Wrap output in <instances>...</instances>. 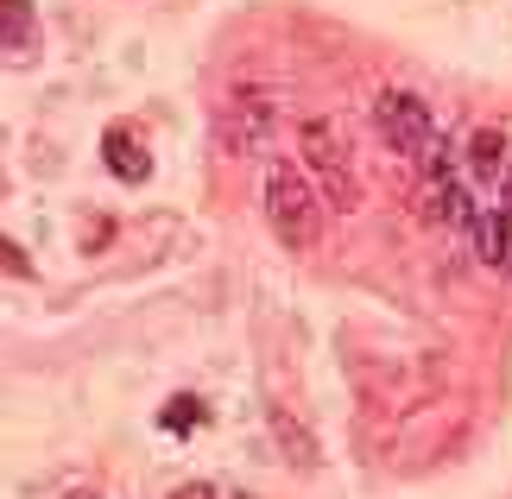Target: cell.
Here are the masks:
<instances>
[{
  "mask_svg": "<svg viewBox=\"0 0 512 499\" xmlns=\"http://www.w3.org/2000/svg\"><path fill=\"white\" fill-rule=\"evenodd\" d=\"M64 499H102V493H89V487H76V493H64Z\"/></svg>",
  "mask_w": 512,
  "mask_h": 499,
  "instance_id": "11",
  "label": "cell"
},
{
  "mask_svg": "<svg viewBox=\"0 0 512 499\" xmlns=\"http://www.w3.org/2000/svg\"><path fill=\"white\" fill-rule=\"evenodd\" d=\"M500 152H506V133L500 127H481L475 139H468V165H475L481 177H500V184H506V158Z\"/></svg>",
  "mask_w": 512,
  "mask_h": 499,
  "instance_id": "6",
  "label": "cell"
},
{
  "mask_svg": "<svg viewBox=\"0 0 512 499\" xmlns=\"http://www.w3.org/2000/svg\"><path fill=\"white\" fill-rule=\"evenodd\" d=\"M32 32H38L32 0H0V51H26Z\"/></svg>",
  "mask_w": 512,
  "mask_h": 499,
  "instance_id": "5",
  "label": "cell"
},
{
  "mask_svg": "<svg viewBox=\"0 0 512 499\" xmlns=\"http://www.w3.org/2000/svg\"><path fill=\"white\" fill-rule=\"evenodd\" d=\"M266 222L285 247H310L317 241V184L291 165L266 171Z\"/></svg>",
  "mask_w": 512,
  "mask_h": 499,
  "instance_id": "1",
  "label": "cell"
},
{
  "mask_svg": "<svg viewBox=\"0 0 512 499\" xmlns=\"http://www.w3.org/2000/svg\"><path fill=\"white\" fill-rule=\"evenodd\" d=\"M171 499H215V487H209V481H184V487H177Z\"/></svg>",
  "mask_w": 512,
  "mask_h": 499,
  "instance_id": "10",
  "label": "cell"
},
{
  "mask_svg": "<svg viewBox=\"0 0 512 499\" xmlns=\"http://www.w3.org/2000/svg\"><path fill=\"white\" fill-rule=\"evenodd\" d=\"M272 430H279L285 436V449H291V462H310V443H304V436H298V424H291V411H272Z\"/></svg>",
  "mask_w": 512,
  "mask_h": 499,
  "instance_id": "8",
  "label": "cell"
},
{
  "mask_svg": "<svg viewBox=\"0 0 512 499\" xmlns=\"http://www.w3.org/2000/svg\"><path fill=\"white\" fill-rule=\"evenodd\" d=\"M203 424H209V405L196 392H177L171 405L159 411V430H171V436H190V430H203Z\"/></svg>",
  "mask_w": 512,
  "mask_h": 499,
  "instance_id": "7",
  "label": "cell"
},
{
  "mask_svg": "<svg viewBox=\"0 0 512 499\" xmlns=\"http://www.w3.org/2000/svg\"><path fill=\"white\" fill-rule=\"evenodd\" d=\"M373 121H380L386 146L405 152L411 165H418V158L430 152V139H437V127H430V108L418 102V95H405V89H386L380 102H373Z\"/></svg>",
  "mask_w": 512,
  "mask_h": 499,
  "instance_id": "2",
  "label": "cell"
},
{
  "mask_svg": "<svg viewBox=\"0 0 512 499\" xmlns=\"http://www.w3.org/2000/svg\"><path fill=\"white\" fill-rule=\"evenodd\" d=\"M0 272H13V278H32V259L19 253V247L7 241V234H0Z\"/></svg>",
  "mask_w": 512,
  "mask_h": 499,
  "instance_id": "9",
  "label": "cell"
},
{
  "mask_svg": "<svg viewBox=\"0 0 512 499\" xmlns=\"http://www.w3.org/2000/svg\"><path fill=\"white\" fill-rule=\"evenodd\" d=\"M102 158H108V171L121 177V184H146V177H152V152H146V139L133 133L127 121H114L102 133Z\"/></svg>",
  "mask_w": 512,
  "mask_h": 499,
  "instance_id": "4",
  "label": "cell"
},
{
  "mask_svg": "<svg viewBox=\"0 0 512 499\" xmlns=\"http://www.w3.org/2000/svg\"><path fill=\"white\" fill-rule=\"evenodd\" d=\"M304 158H310V177L323 184V196L336 209H354V171H348V146H342V133L329 127V121H304Z\"/></svg>",
  "mask_w": 512,
  "mask_h": 499,
  "instance_id": "3",
  "label": "cell"
}]
</instances>
